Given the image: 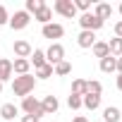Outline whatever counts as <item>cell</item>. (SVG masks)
<instances>
[{"instance_id": "6da1fadb", "label": "cell", "mask_w": 122, "mask_h": 122, "mask_svg": "<svg viewBox=\"0 0 122 122\" xmlns=\"http://www.w3.org/2000/svg\"><path fill=\"white\" fill-rule=\"evenodd\" d=\"M34 89H36V77H31V74H22V77L12 79V93L15 96L26 98V96L34 93Z\"/></svg>"}, {"instance_id": "7a4b0ae2", "label": "cell", "mask_w": 122, "mask_h": 122, "mask_svg": "<svg viewBox=\"0 0 122 122\" xmlns=\"http://www.w3.org/2000/svg\"><path fill=\"white\" fill-rule=\"evenodd\" d=\"M103 19H98L93 12H84V15H79V26H81V31H98V29H103Z\"/></svg>"}, {"instance_id": "3957f363", "label": "cell", "mask_w": 122, "mask_h": 122, "mask_svg": "<svg viewBox=\"0 0 122 122\" xmlns=\"http://www.w3.org/2000/svg\"><path fill=\"white\" fill-rule=\"evenodd\" d=\"M62 60H65V46L60 43V41L57 43H50L48 50H46V62L55 67L57 62H62Z\"/></svg>"}, {"instance_id": "277c9868", "label": "cell", "mask_w": 122, "mask_h": 122, "mask_svg": "<svg viewBox=\"0 0 122 122\" xmlns=\"http://www.w3.org/2000/svg\"><path fill=\"white\" fill-rule=\"evenodd\" d=\"M53 12H57L60 17H65V19H74L77 17V7L72 0H55L53 3Z\"/></svg>"}, {"instance_id": "5b68a950", "label": "cell", "mask_w": 122, "mask_h": 122, "mask_svg": "<svg viewBox=\"0 0 122 122\" xmlns=\"http://www.w3.org/2000/svg\"><path fill=\"white\" fill-rule=\"evenodd\" d=\"M29 22H31V15H29V12H24V10H17L15 15H10L7 26H10L12 31H22V29H26V26H29Z\"/></svg>"}, {"instance_id": "8992f818", "label": "cell", "mask_w": 122, "mask_h": 122, "mask_svg": "<svg viewBox=\"0 0 122 122\" xmlns=\"http://www.w3.org/2000/svg\"><path fill=\"white\" fill-rule=\"evenodd\" d=\"M22 110H24V115H34V117H43V108H41V101L36 98V96H26V98H22Z\"/></svg>"}, {"instance_id": "52a82bcc", "label": "cell", "mask_w": 122, "mask_h": 122, "mask_svg": "<svg viewBox=\"0 0 122 122\" xmlns=\"http://www.w3.org/2000/svg\"><path fill=\"white\" fill-rule=\"evenodd\" d=\"M41 34H43V38H50L53 43H57V38H62V36H65V26H62V24H57V22H50V24L41 26Z\"/></svg>"}, {"instance_id": "ba28073f", "label": "cell", "mask_w": 122, "mask_h": 122, "mask_svg": "<svg viewBox=\"0 0 122 122\" xmlns=\"http://www.w3.org/2000/svg\"><path fill=\"white\" fill-rule=\"evenodd\" d=\"M12 53H15V57L29 60V57H31V53H34V48H31V43H29V41L19 38V41H15V43H12Z\"/></svg>"}, {"instance_id": "9c48e42d", "label": "cell", "mask_w": 122, "mask_h": 122, "mask_svg": "<svg viewBox=\"0 0 122 122\" xmlns=\"http://www.w3.org/2000/svg\"><path fill=\"white\" fill-rule=\"evenodd\" d=\"M41 108H43V115H55V112L60 110V101H57V96H53V93L43 96Z\"/></svg>"}, {"instance_id": "30bf717a", "label": "cell", "mask_w": 122, "mask_h": 122, "mask_svg": "<svg viewBox=\"0 0 122 122\" xmlns=\"http://www.w3.org/2000/svg\"><path fill=\"white\" fill-rule=\"evenodd\" d=\"M12 72H15L17 77L31 74V62H29V60H22V57H15V60H12Z\"/></svg>"}, {"instance_id": "8fae6325", "label": "cell", "mask_w": 122, "mask_h": 122, "mask_svg": "<svg viewBox=\"0 0 122 122\" xmlns=\"http://www.w3.org/2000/svg\"><path fill=\"white\" fill-rule=\"evenodd\" d=\"M93 15L105 22V19L112 17V5H110V3H96V5H93Z\"/></svg>"}, {"instance_id": "7c38bea8", "label": "cell", "mask_w": 122, "mask_h": 122, "mask_svg": "<svg viewBox=\"0 0 122 122\" xmlns=\"http://www.w3.org/2000/svg\"><path fill=\"white\" fill-rule=\"evenodd\" d=\"M12 60H7V57H0V81H10L12 79Z\"/></svg>"}, {"instance_id": "4fadbf2b", "label": "cell", "mask_w": 122, "mask_h": 122, "mask_svg": "<svg viewBox=\"0 0 122 122\" xmlns=\"http://www.w3.org/2000/svg\"><path fill=\"white\" fill-rule=\"evenodd\" d=\"M17 115H19V108H17L15 103H3V105H0V117H3V120L12 122Z\"/></svg>"}, {"instance_id": "5bb4252c", "label": "cell", "mask_w": 122, "mask_h": 122, "mask_svg": "<svg viewBox=\"0 0 122 122\" xmlns=\"http://www.w3.org/2000/svg\"><path fill=\"white\" fill-rule=\"evenodd\" d=\"M93 43H96V34L93 31H79V36H77V46L79 48H93Z\"/></svg>"}, {"instance_id": "9a60e30c", "label": "cell", "mask_w": 122, "mask_h": 122, "mask_svg": "<svg viewBox=\"0 0 122 122\" xmlns=\"http://www.w3.org/2000/svg\"><path fill=\"white\" fill-rule=\"evenodd\" d=\"M81 108H86V110H98V108H101V96H98V93H86V96H81Z\"/></svg>"}, {"instance_id": "2e32d148", "label": "cell", "mask_w": 122, "mask_h": 122, "mask_svg": "<svg viewBox=\"0 0 122 122\" xmlns=\"http://www.w3.org/2000/svg\"><path fill=\"white\" fill-rule=\"evenodd\" d=\"M120 120H122V112H120L117 105H108V108H103V122H120Z\"/></svg>"}, {"instance_id": "e0dca14e", "label": "cell", "mask_w": 122, "mask_h": 122, "mask_svg": "<svg viewBox=\"0 0 122 122\" xmlns=\"http://www.w3.org/2000/svg\"><path fill=\"white\" fill-rule=\"evenodd\" d=\"M29 62L34 65V70H41L43 65H48V62H46V50L34 48V53H31V57H29Z\"/></svg>"}, {"instance_id": "ac0fdd59", "label": "cell", "mask_w": 122, "mask_h": 122, "mask_svg": "<svg viewBox=\"0 0 122 122\" xmlns=\"http://www.w3.org/2000/svg\"><path fill=\"white\" fill-rule=\"evenodd\" d=\"M34 19H36L38 24H43V26H46V24H50V22H53V7H48V5H46V7H41V10L34 15Z\"/></svg>"}, {"instance_id": "d6986e66", "label": "cell", "mask_w": 122, "mask_h": 122, "mask_svg": "<svg viewBox=\"0 0 122 122\" xmlns=\"http://www.w3.org/2000/svg\"><path fill=\"white\" fill-rule=\"evenodd\" d=\"M98 67H101V72H103V74H110V72H117V57H112V55L103 57Z\"/></svg>"}, {"instance_id": "ffe728a7", "label": "cell", "mask_w": 122, "mask_h": 122, "mask_svg": "<svg viewBox=\"0 0 122 122\" xmlns=\"http://www.w3.org/2000/svg\"><path fill=\"white\" fill-rule=\"evenodd\" d=\"M91 53H93V57H98V60L108 57V55H110V50H108V41H96L93 48H91Z\"/></svg>"}, {"instance_id": "44dd1931", "label": "cell", "mask_w": 122, "mask_h": 122, "mask_svg": "<svg viewBox=\"0 0 122 122\" xmlns=\"http://www.w3.org/2000/svg\"><path fill=\"white\" fill-rule=\"evenodd\" d=\"M108 50H110L112 57H120V55H122V38H117V36L110 38V41H108Z\"/></svg>"}, {"instance_id": "7402d4cb", "label": "cell", "mask_w": 122, "mask_h": 122, "mask_svg": "<svg viewBox=\"0 0 122 122\" xmlns=\"http://www.w3.org/2000/svg\"><path fill=\"white\" fill-rule=\"evenodd\" d=\"M70 72H72V65L67 62V60H62V62H57V65L53 67V74H55V77H67Z\"/></svg>"}, {"instance_id": "603a6c76", "label": "cell", "mask_w": 122, "mask_h": 122, "mask_svg": "<svg viewBox=\"0 0 122 122\" xmlns=\"http://www.w3.org/2000/svg\"><path fill=\"white\" fill-rule=\"evenodd\" d=\"M41 7H46L43 0H26V3H24V12H29V15H36Z\"/></svg>"}, {"instance_id": "cb8c5ba5", "label": "cell", "mask_w": 122, "mask_h": 122, "mask_svg": "<svg viewBox=\"0 0 122 122\" xmlns=\"http://www.w3.org/2000/svg\"><path fill=\"white\" fill-rule=\"evenodd\" d=\"M72 93L74 96H86V81L84 79H74L72 81Z\"/></svg>"}, {"instance_id": "d4e9b609", "label": "cell", "mask_w": 122, "mask_h": 122, "mask_svg": "<svg viewBox=\"0 0 122 122\" xmlns=\"http://www.w3.org/2000/svg\"><path fill=\"white\" fill-rule=\"evenodd\" d=\"M34 77H36V79H50V77H53V65H43L41 70H36Z\"/></svg>"}, {"instance_id": "484cf974", "label": "cell", "mask_w": 122, "mask_h": 122, "mask_svg": "<svg viewBox=\"0 0 122 122\" xmlns=\"http://www.w3.org/2000/svg\"><path fill=\"white\" fill-rule=\"evenodd\" d=\"M72 3H74L77 12H81V15H84V12H91V5H93L91 0H72Z\"/></svg>"}, {"instance_id": "4316f807", "label": "cell", "mask_w": 122, "mask_h": 122, "mask_svg": "<svg viewBox=\"0 0 122 122\" xmlns=\"http://www.w3.org/2000/svg\"><path fill=\"white\" fill-rule=\"evenodd\" d=\"M86 93H98V96H101V93H103V84L96 81V79H93V81H86Z\"/></svg>"}, {"instance_id": "83f0119b", "label": "cell", "mask_w": 122, "mask_h": 122, "mask_svg": "<svg viewBox=\"0 0 122 122\" xmlns=\"http://www.w3.org/2000/svg\"><path fill=\"white\" fill-rule=\"evenodd\" d=\"M67 105H70V110H79V108H81V96L70 93V96H67Z\"/></svg>"}, {"instance_id": "f1b7e54d", "label": "cell", "mask_w": 122, "mask_h": 122, "mask_svg": "<svg viewBox=\"0 0 122 122\" xmlns=\"http://www.w3.org/2000/svg\"><path fill=\"white\" fill-rule=\"evenodd\" d=\"M7 22H10V12H7L5 5H0V26H5Z\"/></svg>"}, {"instance_id": "f546056e", "label": "cell", "mask_w": 122, "mask_h": 122, "mask_svg": "<svg viewBox=\"0 0 122 122\" xmlns=\"http://www.w3.org/2000/svg\"><path fill=\"white\" fill-rule=\"evenodd\" d=\"M22 122H41V120L34 117V115H22Z\"/></svg>"}, {"instance_id": "4dcf8cb0", "label": "cell", "mask_w": 122, "mask_h": 122, "mask_svg": "<svg viewBox=\"0 0 122 122\" xmlns=\"http://www.w3.org/2000/svg\"><path fill=\"white\" fill-rule=\"evenodd\" d=\"M115 36H117V38H122V19L115 24Z\"/></svg>"}, {"instance_id": "1f68e13d", "label": "cell", "mask_w": 122, "mask_h": 122, "mask_svg": "<svg viewBox=\"0 0 122 122\" xmlns=\"http://www.w3.org/2000/svg\"><path fill=\"white\" fill-rule=\"evenodd\" d=\"M115 86H117V91H122V74H117V79H115Z\"/></svg>"}, {"instance_id": "d6a6232c", "label": "cell", "mask_w": 122, "mask_h": 122, "mask_svg": "<svg viewBox=\"0 0 122 122\" xmlns=\"http://www.w3.org/2000/svg\"><path fill=\"white\" fill-rule=\"evenodd\" d=\"M117 74H122V55L117 57Z\"/></svg>"}, {"instance_id": "836d02e7", "label": "cell", "mask_w": 122, "mask_h": 122, "mask_svg": "<svg viewBox=\"0 0 122 122\" xmlns=\"http://www.w3.org/2000/svg\"><path fill=\"white\" fill-rule=\"evenodd\" d=\"M72 122H89V120H86V117H84V115H77V117H74V120H72Z\"/></svg>"}, {"instance_id": "e575fe53", "label": "cell", "mask_w": 122, "mask_h": 122, "mask_svg": "<svg viewBox=\"0 0 122 122\" xmlns=\"http://www.w3.org/2000/svg\"><path fill=\"white\" fill-rule=\"evenodd\" d=\"M3 86H5V84H3V81H0V93H3Z\"/></svg>"}, {"instance_id": "d590c367", "label": "cell", "mask_w": 122, "mask_h": 122, "mask_svg": "<svg viewBox=\"0 0 122 122\" xmlns=\"http://www.w3.org/2000/svg\"><path fill=\"white\" fill-rule=\"evenodd\" d=\"M120 17H122V3H120Z\"/></svg>"}]
</instances>
